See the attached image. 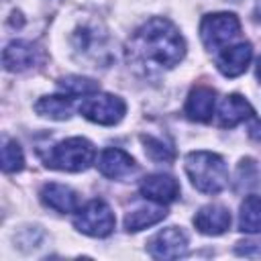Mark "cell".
I'll list each match as a JSON object with an SVG mask.
<instances>
[{
	"label": "cell",
	"instance_id": "11",
	"mask_svg": "<svg viewBox=\"0 0 261 261\" xmlns=\"http://www.w3.org/2000/svg\"><path fill=\"white\" fill-rule=\"evenodd\" d=\"M253 57V49L249 43H237V45H230V47H224L216 59V67L220 69L222 75L226 77H237L241 75L249 61Z\"/></svg>",
	"mask_w": 261,
	"mask_h": 261
},
{
	"label": "cell",
	"instance_id": "9",
	"mask_svg": "<svg viewBox=\"0 0 261 261\" xmlns=\"http://www.w3.org/2000/svg\"><path fill=\"white\" fill-rule=\"evenodd\" d=\"M98 169L104 177H110V179H122L126 175H130L135 169H137V163L135 159L122 151V149H116V147H110V149H104L98 157Z\"/></svg>",
	"mask_w": 261,
	"mask_h": 261
},
{
	"label": "cell",
	"instance_id": "14",
	"mask_svg": "<svg viewBox=\"0 0 261 261\" xmlns=\"http://www.w3.org/2000/svg\"><path fill=\"white\" fill-rule=\"evenodd\" d=\"M253 108L251 104L239 96V94H228L226 98H222L220 106H218V124L222 128H232L243 120L253 118Z\"/></svg>",
	"mask_w": 261,
	"mask_h": 261
},
{
	"label": "cell",
	"instance_id": "3",
	"mask_svg": "<svg viewBox=\"0 0 261 261\" xmlns=\"http://www.w3.org/2000/svg\"><path fill=\"white\" fill-rule=\"evenodd\" d=\"M94 157H96V149L88 139L71 137L49 147L43 161L51 169L75 173V171H86L94 163Z\"/></svg>",
	"mask_w": 261,
	"mask_h": 261
},
{
	"label": "cell",
	"instance_id": "8",
	"mask_svg": "<svg viewBox=\"0 0 261 261\" xmlns=\"http://www.w3.org/2000/svg\"><path fill=\"white\" fill-rule=\"evenodd\" d=\"M139 190L147 200L157 202V204H169V202L177 200V196H179V184L167 173L145 175L139 184Z\"/></svg>",
	"mask_w": 261,
	"mask_h": 261
},
{
	"label": "cell",
	"instance_id": "24",
	"mask_svg": "<svg viewBox=\"0 0 261 261\" xmlns=\"http://www.w3.org/2000/svg\"><path fill=\"white\" fill-rule=\"evenodd\" d=\"M255 20H259V22H261V2H259V6L255 8Z\"/></svg>",
	"mask_w": 261,
	"mask_h": 261
},
{
	"label": "cell",
	"instance_id": "25",
	"mask_svg": "<svg viewBox=\"0 0 261 261\" xmlns=\"http://www.w3.org/2000/svg\"><path fill=\"white\" fill-rule=\"evenodd\" d=\"M255 73H257V80L261 82V57H259V61H257V69H255Z\"/></svg>",
	"mask_w": 261,
	"mask_h": 261
},
{
	"label": "cell",
	"instance_id": "19",
	"mask_svg": "<svg viewBox=\"0 0 261 261\" xmlns=\"http://www.w3.org/2000/svg\"><path fill=\"white\" fill-rule=\"evenodd\" d=\"M59 90L65 92L67 96H92L98 92V84L90 77H82V75H67L61 77L57 82Z\"/></svg>",
	"mask_w": 261,
	"mask_h": 261
},
{
	"label": "cell",
	"instance_id": "13",
	"mask_svg": "<svg viewBox=\"0 0 261 261\" xmlns=\"http://www.w3.org/2000/svg\"><path fill=\"white\" fill-rule=\"evenodd\" d=\"M41 202L55 212H75L80 208V196L69 186L63 184H45L41 188Z\"/></svg>",
	"mask_w": 261,
	"mask_h": 261
},
{
	"label": "cell",
	"instance_id": "18",
	"mask_svg": "<svg viewBox=\"0 0 261 261\" xmlns=\"http://www.w3.org/2000/svg\"><path fill=\"white\" fill-rule=\"evenodd\" d=\"M239 228L243 232H261V196H247L241 204Z\"/></svg>",
	"mask_w": 261,
	"mask_h": 261
},
{
	"label": "cell",
	"instance_id": "10",
	"mask_svg": "<svg viewBox=\"0 0 261 261\" xmlns=\"http://www.w3.org/2000/svg\"><path fill=\"white\" fill-rule=\"evenodd\" d=\"M194 226L202 234L218 237V234H222L230 228V212L224 206H218V204L202 206L194 216Z\"/></svg>",
	"mask_w": 261,
	"mask_h": 261
},
{
	"label": "cell",
	"instance_id": "22",
	"mask_svg": "<svg viewBox=\"0 0 261 261\" xmlns=\"http://www.w3.org/2000/svg\"><path fill=\"white\" fill-rule=\"evenodd\" d=\"M237 255L251 257V259H261V239H251V241H241L234 247Z\"/></svg>",
	"mask_w": 261,
	"mask_h": 261
},
{
	"label": "cell",
	"instance_id": "23",
	"mask_svg": "<svg viewBox=\"0 0 261 261\" xmlns=\"http://www.w3.org/2000/svg\"><path fill=\"white\" fill-rule=\"evenodd\" d=\"M249 137L255 141H261V120H257L255 116H253V122L249 126Z\"/></svg>",
	"mask_w": 261,
	"mask_h": 261
},
{
	"label": "cell",
	"instance_id": "5",
	"mask_svg": "<svg viewBox=\"0 0 261 261\" xmlns=\"http://www.w3.org/2000/svg\"><path fill=\"white\" fill-rule=\"evenodd\" d=\"M75 228L88 237H108L114 230V214L104 200H90L84 208H77Z\"/></svg>",
	"mask_w": 261,
	"mask_h": 261
},
{
	"label": "cell",
	"instance_id": "6",
	"mask_svg": "<svg viewBox=\"0 0 261 261\" xmlns=\"http://www.w3.org/2000/svg\"><path fill=\"white\" fill-rule=\"evenodd\" d=\"M126 112V104L122 98L112 94H94L90 98H84L80 106V114H84L88 120L104 126L118 124Z\"/></svg>",
	"mask_w": 261,
	"mask_h": 261
},
{
	"label": "cell",
	"instance_id": "4",
	"mask_svg": "<svg viewBox=\"0 0 261 261\" xmlns=\"http://www.w3.org/2000/svg\"><path fill=\"white\" fill-rule=\"evenodd\" d=\"M241 33V22L232 12L206 14L200 22V37L206 49H224L226 43L237 39Z\"/></svg>",
	"mask_w": 261,
	"mask_h": 261
},
{
	"label": "cell",
	"instance_id": "17",
	"mask_svg": "<svg viewBox=\"0 0 261 261\" xmlns=\"http://www.w3.org/2000/svg\"><path fill=\"white\" fill-rule=\"evenodd\" d=\"M37 114L45 116V118H53V120H67L71 116V98L61 96H43L37 104H35Z\"/></svg>",
	"mask_w": 261,
	"mask_h": 261
},
{
	"label": "cell",
	"instance_id": "15",
	"mask_svg": "<svg viewBox=\"0 0 261 261\" xmlns=\"http://www.w3.org/2000/svg\"><path fill=\"white\" fill-rule=\"evenodd\" d=\"M2 63L6 71H24L37 63V49L27 41H12L2 53Z\"/></svg>",
	"mask_w": 261,
	"mask_h": 261
},
{
	"label": "cell",
	"instance_id": "12",
	"mask_svg": "<svg viewBox=\"0 0 261 261\" xmlns=\"http://www.w3.org/2000/svg\"><path fill=\"white\" fill-rule=\"evenodd\" d=\"M214 104H216V92L208 86H196L186 100L184 112L190 120L196 122H206L214 114Z\"/></svg>",
	"mask_w": 261,
	"mask_h": 261
},
{
	"label": "cell",
	"instance_id": "7",
	"mask_svg": "<svg viewBox=\"0 0 261 261\" xmlns=\"http://www.w3.org/2000/svg\"><path fill=\"white\" fill-rule=\"evenodd\" d=\"M147 249L155 259H177L188 251V234L177 226H167L147 243Z\"/></svg>",
	"mask_w": 261,
	"mask_h": 261
},
{
	"label": "cell",
	"instance_id": "20",
	"mask_svg": "<svg viewBox=\"0 0 261 261\" xmlns=\"http://www.w3.org/2000/svg\"><path fill=\"white\" fill-rule=\"evenodd\" d=\"M24 167V155L16 141L8 139L2 145V169L6 173H16Z\"/></svg>",
	"mask_w": 261,
	"mask_h": 261
},
{
	"label": "cell",
	"instance_id": "1",
	"mask_svg": "<svg viewBox=\"0 0 261 261\" xmlns=\"http://www.w3.org/2000/svg\"><path fill=\"white\" fill-rule=\"evenodd\" d=\"M130 49L137 57L153 61L161 67L177 65L186 55V41L167 18H149L130 39Z\"/></svg>",
	"mask_w": 261,
	"mask_h": 261
},
{
	"label": "cell",
	"instance_id": "2",
	"mask_svg": "<svg viewBox=\"0 0 261 261\" xmlns=\"http://www.w3.org/2000/svg\"><path fill=\"white\" fill-rule=\"evenodd\" d=\"M186 173L192 186L204 194H218L228 186V169L220 155L192 151L186 155Z\"/></svg>",
	"mask_w": 261,
	"mask_h": 261
},
{
	"label": "cell",
	"instance_id": "16",
	"mask_svg": "<svg viewBox=\"0 0 261 261\" xmlns=\"http://www.w3.org/2000/svg\"><path fill=\"white\" fill-rule=\"evenodd\" d=\"M165 208H163V204H153V206H141V208H137V210H133V212H128L126 216H124V228L126 230H130V232H137V230H143V228H147V226H153V224H157L159 220H163L165 218Z\"/></svg>",
	"mask_w": 261,
	"mask_h": 261
},
{
	"label": "cell",
	"instance_id": "21",
	"mask_svg": "<svg viewBox=\"0 0 261 261\" xmlns=\"http://www.w3.org/2000/svg\"><path fill=\"white\" fill-rule=\"evenodd\" d=\"M141 141H143V145H145V153H147L153 161H171V159H173L171 147H167L163 141H159V139H155V137H147V135H143Z\"/></svg>",
	"mask_w": 261,
	"mask_h": 261
}]
</instances>
